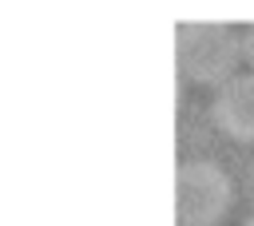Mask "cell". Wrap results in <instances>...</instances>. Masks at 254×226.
Wrapping results in <instances>:
<instances>
[{"label": "cell", "mask_w": 254, "mask_h": 226, "mask_svg": "<svg viewBox=\"0 0 254 226\" xmlns=\"http://www.w3.org/2000/svg\"><path fill=\"white\" fill-rule=\"evenodd\" d=\"M210 119L222 135L254 143V71H234L222 87H214Z\"/></svg>", "instance_id": "obj_3"}, {"label": "cell", "mask_w": 254, "mask_h": 226, "mask_svg": "<svg viewBox=\"0 0 254 226\" xmlns=\"http://www.w3.org/2000/svg\"><path fill=\"white\" fill-rule=\"evenodd\" d=\"M230 174L210 159H190L175 174V214L179 226H214L230 210Z\"/></svg>", "instance_id": "obj_2"}, {"label": "cell", "mask_w": 254, "mask_h": 226, "mask_svg": "<svg viewBox=\"0 0 254 226\" xmlns=\"http://www.w3.org/2000/svg\"><path fill=\"white\" fill-rule=\"evenodd\" d=\"M238 44H242V59H246V63H250V71H254V24L238 36Z\"/></svg>", "instance_id": "obj_4"}, {"label": "cell", "mask_w": 254, "mask_h": 226, "mask_svg": "<svg viewBox=\"0 0 254 226\" xmlns=\"http://www.w3.org/2000/svg\"><path fill=\"white\" fill-rule=\"evenodd\" d=\"M242 226H254V214H250V218H246V222H242Z\"/></svg>", "instance_id": "obj_5"}, {"label": "cell", "mask_w": 254, "mask_h": 226, "mask_svg": "<svg viewBox=\"0 0 254 226\" xmlns=\"http://www.w3.org/2000/svg\"><path fill=\"white\" fill-rule=\"evenodd\" d=\"M242 59V44L226 24L202 20V24H183L179 28V67L194 83L222 87Z\"/></svg>", "instance_id": "obj_1"}]
</instances>
